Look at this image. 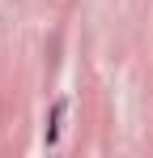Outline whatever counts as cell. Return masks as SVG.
<instances>
[{
	"label": "cell",
	"mask_w": 153,
	"mask_h": 158,
	"mask_svg": "<svg viewBox=\"0 0 153 158\" xmlns=\"http://www.w3.org/2000/svg\"><path fill=\"white\" fill-rule=\"evenodd\" d=\"M60 120H64V103H55V111H51V128H47V141H55V137H60Z\"/></svg>",
	"instance_id": "6da1fadb"
}]
</instances>
